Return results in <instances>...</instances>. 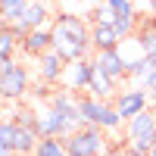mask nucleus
Returning a JSON list of instances; mask_svg holds the SVG:
<instances>
[{
    "label": "nucleus",
    "instance_id": "obj_1",
    "mask_svg": "<svg viewBox=\"0 0 156 156\" xmlns=\"http://www.w3.org/2000/svg\"><path fill=\"white\" fill-rule=\"evenodd\" d=\"M53 50H59L69 62L94 53L90 25L78 12H56V19H53Z\"/></svg>",
    "mask_w": 156,
    "mask_h": 156
},
{
    "label": "nucleus",
    "instance_id": "obj_2",
    "mask_svg": "<svg viewBox=\"0 0 156 156\" xmlns=\"http://www.w3.org/2000/svg\"><path fill=\"white\" fill-rule=\"evenodd\" d=\"M78 106H81L84 125H100L106 134H115L119 128H125V119L119 115L112 100H103V97H94V94H81L78 97Z\"/></svg>",
    "mask_w": 156,
    "mask_h": 156
},
{
    "label": "nucleus",
    "instance_id": "obj_3",
    "mask_svg": "<svg viewBox=\"0 0 156 156\" xmlns=\"http://www.w3.org/2000/svg\"><path fill=\"white\" fill-rule=\"evenodd\" d=\"M125 144L128 147H134L140 153H147L150 156V147L156 144V109H144V112H137L131 115V119L125 122Z\"/></svg>",
    "mask_w": 156,
    "mask_h": 156
},
{
    "label": "nucleus",
    "instance_id": "obj_4",
    "mask_svg": "<svg viewBox=\"0 0 156 156\" xmlns=\"http://www.w3.org/2000/svg\"><path fill=\"white\" fill-rule=\"evenodd\" d=\"M25 94H31L28 69L12 62V59H0V97L6 103H22Z\"/></svg>",
    "mask_w": 156,
    "mask_h": 156
},
{
    "label": "nucleus",
    "instance_id": "obj_5",
    "mask_svg": "<svg viewBox=\"0 0 156 156\" xmlns=\"http://www.w3.org/2000/svg\"><path fill=\"white\" fill-rule=\"evenodd\" d=\"M69 156H103L106 153V131L100 125H81L78 131H72L66 137Z\"/></svg>",
    "mask_w": 156,
    "mask_h": 156
},
{
    "label": "nucleus",
    "instance_id": "obj_6",
    "mask_svg": "<svg viewBox=\"0 0 156 156\" xmlns=\"http://www.w3.org/2000/svg\"><path fill=\"white\" fill-rule=\"evenodd\" d=\"M56 12H53V3L50 0H31L28 6H25V12L16 19V22H6L12 25V31H16L19 37H25L31 28H41V25H53Z\"/></svg>",
    "mask_w": 156,
    "mask_h": 156
},
{
    "label": "nucleus",
    "instance_id": "obj_7",
    "mask_svg": "<svg viewBox=\"0 0 156 156\" xmlns=\"http://www.w3.org/2000/svg\"><path fill=\"white\" fill-rule=\"evenodd\" d=\"M112 103H115V109H119V115H122V119L128 122V119H131V115H137V112L150 109L153 97H150V90H147V87L134 84V87H122L119 94L112 97Z\"/></svg>",
    "mask_w": 156,
    "mask_h": 156
},
{
    "label": "nucleus",
    "instance_id": "obj_8",
    "mask_svg": "<svg viewBox=\"0 0 156 156\" xmlns=\"http://www.w3.org/2000/svg\"><path fill=\"white\" fill-rule=\"evenodd\" d=\"M90 72H94V59L84 56V59H72L66 72H62V87L75 90V94H87V84H90Z\"/></svg>",
    "mask_w": 156,
    "mask_h": 156
},
{
    "label": "nucleus",
    "instance_id": "obj_9",
    "mask_svg": "<svg viewBox=\"0 0 156 156\" xmlns=\"http://www.w3.org/2000/svg\"><path fill=\"white\" fill-rule=\"evenodd\" d=\"M37 134L47 137V134H56V137H69L72 128L69 122L62 119V112L56 106H50V103H44L41 109H37Z\"/></svg>",
    "mask_w": 156,
    "mask_h": 156
},
{
    "label": "nucleus",
    "instance_id": "obj_10",
    "mask_svg": "<svg viewBox=\"0 0 156 156\" xmlns=\"http://www.w3.org/2000/svg\"><path fill=\"white\" fill-rule=\"evenodd\" d=\"M66 66H69V59L62 56L59 50H53V47L37 56V75H41V81H47V84H59Z\"/></svg>",
    "mask_w": 156,
    "mask_h": 156
},
{
    "label": "nucleus",
    "instance_id": "obj_11",
    "mask_svg": "<svg viewBox=\"0 0 156 156\" xmlns=\"http://www.w3.org/2000/svg\"><path fill=\"white\" fill-rule=\"evenodd\" d=\"M97 62V66L106 72V75H112L115 81H122V78H128V62H125V56H122V50L119 47H109V50H94V56H90Z\"/></svg>",
    "mask_w": 156,
    "mask_h": 156
},
{
    "label": "nucleus",
    "instance_id": "obj_12",
    "mask_svg": "<svg viewBox=\"0 0 156 156\" xmlns=\"http://www.w3.org/2000/svg\"><path fill=\"white\" fill-rule=\"evenodd\" d=\"M53 47V25H41V28H31L28 34L22 37V53L25 56H41Z\"/></svg>",
    "mask_w": 156,
    "mask_h": 156
},
{
    "label": "nucleus",
    "instance_id": "obj_13",
    "mask_svg": "<svg viewBox=\"0 0 156 156\" xmlns=\"http://www.w3.org/2000/svg\"><path fill=\"white\" fill-rule=\"evenodd\" d=\"M87 94L94 97H103V100H112L119 94V81H115L112 75H106L97 62H94V72H90V84H87Z\"/></svg>",
    "mask_w": 156,
    "mask_h": 156
},
{
    "label": "nucleus",
    "instance_id": "obj_14",
    "mask_svg": "<svg viewBox=\"0 0 156 156\" xmlns=\"http://www.w3.org/2000/svg\"><path fill=\"white\" fill-rule=\"evenodd\" d=\"M90 41L94 50H109L122 44V34L115 31V25H103V22H90Z\"/></svg>",
    "mask_w": 156,
    "mask_h": 156
},
{
    "label": "nucleus",
    "instance_id": "obj_15",
    "mask_svg": "<svg viewBox=\"0 0 156 156\" xmlns=\"http://www.w3.org/2000/svg\"><path fill=\"white\" fill-rule=\"evenodd\" d=\"M34 156H69L66 137H56V134L41 137V140H37V147H34Z\"/></svg>",
    "mask_w": 156,
    "mask_h": 156
},
{
    "label": "nucleus",
    "instance_id": "obj_16",
    "mask_svg": "<svg viewBox=\"0 0 156 156\" xmlns=\"http://www.w3.org/2000/svg\"><path fill=\"white\" fill-rule=\"evenodd\" d=\"M16 50H22V37L12 31V25L3 22V28H0V59H12Z\"/></svg>",
    "mask_w": 156,
    "mask_h": 156
},
{
    "label": "nucleus",
    "instance_id": "obj_17",
    "mask_svg": "<svg viewBox=\"0 0 156 156\" xmlns=\"http://www.w3.org/2000/svg\"><path fill=\"white\" fill-rule=\"evenodd\" d=\"M31 0H0V22H16Z\"/></svg>",
    "mask_w": 156,
    "mask_h": 156
},
{
    "label": "nucleus",
    "instance_id": "obj_18",
    "mask_svg": "<svg viewBox=\"0 0 156 156\" xmlns=\"http://www.w3.org/2000/svg\"><path fill=\"white\" fill-rule=\"evenodd\" d=\"M115 16H119V12H115L106 0H97L94 3V9H90V22H103V25H112L115 22Z\"/></svg>",
    "mask_w": 156,
    "mask_h": 156
},
{
    "label": "nucleus",
    "instance_id": "obj_19",
    "mask_svg": "<svg viewBox=\"0 0 156 156\" xmlns=\"http://www.w3.org/2000/svg\"><path fill=\"white\" fill-rule=\"evenodd\" d=\"M6 115H12L19 125H28V128H37V109H31V106H19L16 112H6Z\"/></svg>",
    "mask_w": 156,
    "mask_h": 156
},
{
    "label": "nucleus",
    "instance_id": "obj_20",
    "mask_svg": "<svg viewBox=\"0 0 156 156\" xmlns=\"http://www.w3.org/2000/svg\"><path fill=\"white\" fill-rule=\"evenodd\" d=\"M106 3L119 12V16H137V6H134V0H106Z\"/></svg>",
    "mask_w": 156,
    "mask_h": 156
},
{
    "label": "nucleus",
    "instance_id": "obj_21",
    "mask_svg": "<svg viewBox=\"0 0 156 156\" xmlns=\"http://www.w3.org/2000/svg\"><path fill=\"white\" fill-rule=\"evenodd\" d=\"M103 156H128V153H125V140H122V144H109Z\"/></svg>",
    "mask_w": 156,
    "mask_h": 156
},
{
    "label": "nucleus",
    "instance_id": "obj_22",
    "mask_svg": "<svg viewBox=\"0 0 156 156\" xmlns=\"http://www.w3.org/2000/svg\"><path fill=\"white\" fill-rule=\"evenodd\" d=\"M147 6H150V12L156 16V0H147Z\"/></svg>",
    "mask_w": 156,
    "mask_h": 156
},
{
    "label": "nucleus",
    "instance_id": "obj_23",
    "mask_svg": "<svg viewBox=\"0 0 156 156\" xmlns=\"http://www.w3.org/2000/svg\"><path fill=\"white\" fill-rule=\"evenodd\" d=\"M59 3H62V6H75L78 0H59Z\"/></svg>",
    "mask_w": 156,
    "mask_h": 156
},
{
    "label": "nucleus",
    "instance_id": "obj_24",
    "mask_svg": "<svg viewBox=\"0 0 156 156\" xmlns=\"http://www.w3.org/2000/svg\"><path fill=\"white\" fill-rule=\"evenodd\" d=\"M150 156H156V144H153V147H150Z\"/></svg>",
    "mask_w": 156,
    "mask_h": 156
},
{
    "label": "nucleus",
    "instance_id": "obj_25",
    "mask_svg": "<svg viewBox=\"0 0 156 156\" xmlns=\"http://www.w3.org/2000/svg\"><path fill=\"white\" fill-rule=\"evenodd\" d=\"M50 3H59V0H50Z\"/></svg>",
    "mask_w": 156,
    "mask_h": 156
}]
</instances>
